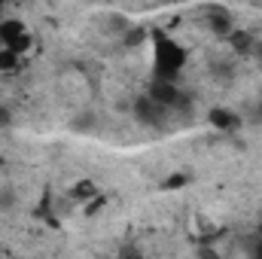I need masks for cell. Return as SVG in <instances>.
<instances>
[{"label":"cell","mask_w":262,"mask_h":259,"mask_svg":"<svg viewBox=\"0 0 262 259\" xmlns=\"http://www.w3.org/2000/svg\"><path fill=\"white\" fill-rule=\"evenodd\" d=\"M183 64H186V49L171 37H156V79L177 82Z\"/></svg>","instance_id":"obj_1"},{"label":"cell","mask_w":262,"mask_h":259,"mask_svg":"<svg viewBox=\"0 0 262 259\" xmlns=\"http://www.w3.org/2000/svg\"><path fill=\"white\" fill-rule=\"evenodd\" d=\"M95 186H92V183H89V180H82V183H76V186H73V198H76V201H89V198H95Z\"/></svg>","instance_id":"obj_7"},{"label":"cell","mask_w":262,"mask_h":259,"mask_svg":"<svg viewBox=\"0 0 262 259\" xmlns=\"http://www.w3.org/2000/svg\"><path fill=\"white\" fill-rule=\"evenodd\" d=\"M186 186V174H171L165 180V189H183Z\"/></svg>","instance_id":"obj_8"},{"label":"cell","mask_w":262,"mask_h":259,"mask_svg":"<svg viewBox=\"0 0 262 259\" xmlns=\"http://www.w3.org/2000/svg\"><path fill=\"white\" fill-rule=\"evenodd\" d=\"M0 15H3V6H0Z\"/></svg>","instance_id":"obj_11"},{"label":"cell","mask_w":262,"mask_h":259,"mask_svg":"<svg viewBox=\"0 0 262 259\" xmlns=\"http://www.w3.org/2000/svg\"><path fill=\"white\" fill-rule=\"evenodd\" d=\"M149 98H152L159 107L171 110V107H180V101H183V92L177 89V82H165V79H156V82H152V89H149Z\"/></svg>","instance_id":"obj_2"},{"label":"cell","mask_w":262,"mask_h":259,"mask_svg":"<svg viewBox=\"0 0 262 259\" xmlns=\"http://www.w3.org/2000/svg\"><path fill=\"white\" fill-rule=\"evenodd\" d=\"M0 259H3V253H0Z\"/></svg>","instance_id":"obj_12"},{"label":"cell","mask_w":262,"mask_h":259,"mask_svg":"<svg viewBox=\"0 0 262 259\" xmlns=\"http://www.w3.org/2000/svg\"><path fill=\"white\" fill-rule=\"evenodd\" d=\"M6 122H9V113H6V110H0V125H6Z\"/></svg>","instance_id":"obj_10"},{"label":"cell","mask_w":262,"mask_h":259,"mask_svg":"<svg viewBox=\"0 0 262 259\" xmlns=\"http://www.w3.org/2000/svg\"><path fill=\"white\" fill-rule=\"evenodd\" d=\"M15 67H18V55L0 46V73H9V70H15Z\"/></svg>","instance_id":"obj_6"},{"label":"cell","mask_w":262,"mask_h":259,"mask_svg":"<svg viewBox=\"0 0 262 259\" xmlns=\"http://www.w3.org/2000/svg\"><path fill=\"white\" fill-rule=\"evenodd\" d=\"M210 125L213 128H220V131H235L238 125H241V119L232 113V110H223V107H216V110H210Z\"/></svg>","instance_id":"obj_5"},{"label":"cell","mask_w":262,"mask_h":259,"mask_svg":"<svg viewBox=\"0 0 262 259\" xmlns=\"http://www.w3.org/2000/svg\"><path fill=\"white\" fill-rule=\"evenodd\" d=\"M28 34V28L18 21V18H6V21H0V43L3 46H12L15 40H21Z\"/></svg>","instance_id":"obj_4"},{"label":"cell","mask_w":262,"mask_h":259,"mask_svg":"<svg viewBox=\"0 0 262 259\" xmlns=\"http://www.w3.org/2000/svg\"><path fill=\"white\" fill-rule=\"evenodd\" d=\"M119 259H143V253H140L137 247H131V244H128V247L122 250V256H119Z\"/></svg>","instance_id":"obj_9"},{"label":"cell","mask_w":262,"mask_h":259,"mask_svg":"<svg viewBox=\"0 0 262 259\" xmlns=\"http://www.w3.org/2000/svg\"><path fill=\"white\" fill-rule=\"evenodd\" d=\"M134 113H137V119H140V122H159V119H162V113H165V107H159L149 95H143V98H137V101H134Z\"/></svg>","instance_id":"obj_3"}]
</instances>
